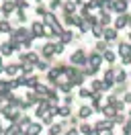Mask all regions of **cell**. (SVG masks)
Masks as SVG:
<instances>
[{"instance_id":"obj_1","label":"cell","mask_w":131,"mask_h":135,"mask_svg":"<svg viewBox=\"0 0 131 135\" xmlns=\"http://www.w3.org/2000/svg\"><path fill=\"white\" fill-rule=\"evenodd\" d=\"M86 55H88V53L84 49H76L72 55H70V64L76 66V68H84L86 66Z\"/></svg>"},{"instance_id":"obj_2","label":"cell","mask_w":131,"mask_h":135,"mask_svg":"<svg viewBox=\"0 0 131 135\" xmlns=\"http://www.w3.org/2000/svg\"><path fill=\"white\" fill-rule=\"evenodd\" d=\"M127 8H129V2H127V0H113V2H111V4H109L105 10L121 15V12H127Z\"/></svg>"},{"instance_id":"obj_3","label":"cell","mask_w":131,"mask_h":135,"mask_svg":"<svg viewBox=\"0 0 131 135\" xmlns=\"http://www.w3.org/2000/svg\"><path fill=\"white\" fill-rule=\"evenodd\" d=\"M129 18H131L129 12H121L119 17H115V18H113V29H117V31L127 29V25H129Z\"/></svg>"},{"instance_id":"obj_4","label":"cell","mask_w":131,"mask_h":135,"mask_svg":"<svg viewBox=\"0 0 131 135\" xmlns=\"http://www.w3.org/2000/svg\"><path fill=\"white\" fill-rule=\"evenodd\" d=\"M39 57L41 59H51L53 57V41H47V43H43L39 47Z\"/></svg>"},{"instance_id":"obj_5","label":"cell","mask_w":131,"mask_h":135,"mask_svg":"<svg viewBox=\"0 0 131 135\" xmlns=\"http://www.w3.org/2000/svg\"><path fill=\"white\" fill-rule=\"evenodd\" d=\"M39 59L41 57H39L37 51H21V64H33L35 66Z\"/></svg>"},{"instance_id":"obj_6","label":"cell","mask_w":131,"mask_h":135,"mask_svg":"<svg viewBox=\"0 0 131 135\" xmlns=\"http://www.w3.org/2000/svg\"><path fill=\"white\" fill-rule=\"evenodd\" d=\"M117 37H119V31H117V29H113V27H105V29H102V41H106L109 45L117 41Z\"/></svg>"},{"instance_id":"obj_7","label":"cell","mask_w":131,"mask_h":135,"mask_svg":"<svg viewBox=\"0 0 131 135\" xmlns=\"http://www.w3.org/2000/svg\"><path fill=\"white\" fill-rule=\"evenodd\" d=\"M29 31H31V35L35 37V39H43V37H45V25H43L41 21H35Z\"/></svg>"},{"instance_id":"obj_8","label":"cell","mask_w":131,"mask_h":135,"mask_svg":"<svg viewBox=\"0 0 131 135\" xmlns=\"http://www.w3.org/2000/svg\"><path fill=\"white\" fill-rule=\"evenodd\" d=\"M86 66H94V68H100L102 66V55L98 51H90L86 55Z\"/></svg>"},{"instance_id":"obj_9","label":"cell","mask_w":131,"mask_h":135,"mask_svg":"<svg viewBox=\"0 0 131 135\" xmlns=\"http://www.w3.org/2000/svg\"><path fill=\"white\" fill-rule=\"evenodd\" d=\"M68 80H70V84H72V86H82V84H84V80H86V76H84V72H82L80 68H76V72H74Z\"/></svg>"},{"instance_id":"obj_10","label":"cell","mask_w":131,"mask_h":135,"mask_svg":"<svg viewBox=\"0 0 131 135\" xmlns=\"http://www.w3.org/2000/svg\"><path fill=\"white\" fill-rule=\"evenodd\" d=\"M16 10L15 2L12 0H2V6H0V15H4V18H8L12 12Z\"/></svg>"},{"instance_id":"obj_11","label":"cell","mask_w":131,"mask_h":135,"mask_svg":"<svg viewBox=\"0 0 131 135\" xmlns=\"http://www.w3.org/2000/svg\"><path fill=\"white\" fill-rule=\"evenodd\" d=\"M111 23H113V12H109V10L102 8L100 12H98V25L100 27H109Z\"/></svg>"},{"instance_id":"obj_12","label":"cell","mask_w":131,"mask_h":135,"mask_svg":"<svg viewBox=\"0 0 131 135\" xmlns=\"http://www.w3.org/2000/svg\"><path fill=\"white\" fill-rule=\"evenodd\" d=\"M62 8H64V12H68V15H76V10H78V4L74 2V0H62Z\"/></svg>"},{"instance_id":"obj_13","label":"cell","mask_w":131,"mask_h":135,"mask_svg":"<svg viewBox=\"0 0 131 135\" xmlns=\"http://www.w3.org/2000/svg\"><path fill=\"white\" fill-rule=\"evenodd\" d=\"M57 41L64 43V45H68V43H72V41H74V33L70 31V29H64V31H62V35L57 37Z\"/></svg>"},{"instance_id":"obj_14","label":"cell","mask_w":131,"mask_h":135,"mask_svg":"<svg viewBox=\"0 0 131 135\" xmlns=\"http://www.w3.org/2000/svg\"><path fill=\"white\" fill-rule=\"evenodd\" d=\"M41 23H43V25L53 27L55 23H59V18H57V15H55V12H49V10H47V15H45V17L41 18Z\"/></svg>"},{"instance_id":"obj_15","label":"cell","mask_w":131,"mask_h":135,"mask_svg":"<svg viewBox=\"0 0 131 135\" xmlns=\"http://www.w3.org/2000/svg\"><path fill=\"white\" fill-rule=\"evenodd\" d=\"M125 53H131V43L129 41H119L117 43V55H125Z\"/></svg>"},{"instance_id":"obj_16","label":"cell","mask_w":131,"mask_h":135,"mask_svg":"<svg viewBox=\"0 0 131 135\" xmlns=\"http://www.w3.org/2000/svg\"><path fill=\"white\" fill-rule=\"evenodd\" d=\"M41 133V123H29L25 129V135H39Z\"/></svg>"},{"instance_id":"obj_17","label":"cell","mask_w":131,"mask_h":135,"mask_svg":"<svg viewBox=\"0 0 131 135\" xmlns=\"http://www.w3.org/2000/svg\"><path fill=\"white\" fill-rule=\"evenodd\" d=\"M12 53H15V49H12V43L10 41L0 45V55H2V57H8V55H12Z\"/></svg>"},{"instance_id":"obj_18","label":"cell","mask_w":131,"mask_h":135,"mask_svg":"<svg viewBox=\"0 0 131 135\" xmlns=\"http://www.w3.org/2000/svg\"><path fill=\"white\" fill-rule=\"evenodd\" d=\"M94 129H96L98 133H105V131H109V129H113V123L106 119V121H98L96 125H94Z\"/></svg>"},{"instance_id":"obj_19","label":"cell","mask_w":131,"mask_h":135,"mask_svg":"<svg viewBox=\"0 0 131 135\" xmlns=\"http://www.w3.org/2000/svg\"><path fill=\"white\" fill-rule=\"evenodd\" d=\"M59 23H62V25H66V27H74V25H76V15H68V12H64Z\"/></svg>"},{"instance_id":"obj_20","label":"cell","mask_w":131,"mask_h":135,"mask_svg":"<svg viewBox=\"0 0 131 135\" xmlns=\"http://www.w3.org/2000/svg\"><path fill=\"white\" fill-rule=\"evenodd\" d=\"M100 55H102V61H106V64H115V59H117V53L113 49H105Z\"/></svg>"},{"instance_id":"obj_21","label":"cell","mask_w":131,"mask_h":135,"mask_svg":"<svg viewBox=\"0 0 131 135\" xmlns=\"http://www.w3.org/2000/svg\"><path fill=\"white\" fill-rule=\"evenodd\" d=\"M127 72L125 70H115V84H127Z\"/></svg>"},{"instance_id":"obj_22","label":"cell","mask_w":131,"mask_h":135,"mask_svg":"<svg viewBox=\"0 0 131 135\" xmlns=\"http://www.w3.org/2000/svg\"><path fill=\"white\" fill-rule=\"evenodd\" d=\"M33 70H35V66H33V64H18V72H21L23 76H31Z\"/></svg>"},{"instance_id":"obj_23","label":"cell","mask_w":131,"mask_h":135,"mask_svg":"<svg viewBox=\"0 0 131 135\" xmlns=\"http://www.w3.org/2000/svg\"><path fill=\"white\" fill-rule=\"evenodd\" d=\"M4 74L8 78H15L18 74V64H10V66H4Z\"/></svg>"},{"instance_id":"obj_24","label":"cell","mask_w":131,"mask_h":135,"mask_svg":"<svg viewBox=\"0 0 131 135\" xmlns=\"http://www.w3.org/2000/svg\"><path fill=\"white\" fill-rule=\"evenodd\" d=\"M0 33H6V35L12 33V25H10L8 18H2V21H0Z\"/></svg>"},{"instance_id":"obj_25","label":"cell","mask_w":131,"mask_h":135,"mask_svg":"<svg viewBox=\"0 0 131 135\" xmlns=\"http://www.w3.org/2000/svg\"><path fill=\"white\" fill-rule=\"evenodd\" d=\"M102 29H105V27H100L98 23H96V25H92V27H90L92 37H94V39H102Z\"/></svg>"},{"instance_id":"obj_26","label":"cell","mask_w":131,"mask_h":135,"mask_svg":"<svg viewBox=\"0 0 131 135\" xmlns=\"http://www.w3.org/2000/svg\"><path fill=\"white\" fill-rule=\"evenodd\" d=\"M90 115H92V107H82V109L78 110V117L80 119H88Z\"/></svg>"},{"instance_id":"obj_27","label":"cell","mask_w":131,"mask_h":135,"mask_svg":"<svg viewBox=\"0 0 131 135\" xmlns=\"http://www.w3.org/2000/svg\"><path fill=\"white\" fill-rule=\"evenodd\" d=\"M57 8H62V0H49V4H47L49 12H55Z\"/></svg>"},{"instance_id":"obj_28","label":"cell","mask_w":131,"mask_h":135,"mask_svg":"<svg viewBox=\"0 0 131 135\" xmlns=\"http://www.w3.org/2000/svg\"><path fill=\"white\" fill-rule=\"evenodd\" d=\"M35 70H41V72H47V70H49V61H47V59H39V61L35 64Z\"/></svg>"},{"instance_id":"obj_29","label":"cell","mask_w":131,"mask_h":135,"mask_svg":"<svg viewBox=\"0 0 131 135\" xmlns=\"http://www.w3.org/2000/svg\"><path fill=\"white\" fill-rule=\"evenodd\" d=\"M64 49H66V45L64 43H59V41H53V55H62V53H64Z\"/></svg>"},{"instance_id":"obj_30","label":"cell","mask_w":131,"mask_h":135,"mask_svg":"<svg viewBox=\"0 0 131 135\" xmlns=\"http://www.w3.org/2000/svg\"><path fill=\"white\" fill-rule=\"evenodd\" d=\"M105 49H109V43L102 41V39H98V43L94 45V51H98V53H102Z\"/></svg>"},{"instance_id":"obj_31","label":"cell","mask_w":131,"mask_h":135,"mask_svg":"<svg viewBox=\"0 0 131 135\" xmlns=\"http://www.w3.org/2000/svg\"><path fill=\"white\" fill-rule=\"evenodd\" d=\"M16 133H18V125H16V123H12L8 129H4V133H2V135H16Z\"/></svg>"},{"instance_id":"obj_32","label":"cell","mask_w":131,"mask_h":135,"mask_svg":"<svg viewBox=\"0 0 131 135\" xmlns=\"http://www.w3.org/2000/svg\"><path fill=\"white\" fill-rule=\"evenodd\" d=\"M12 2H15L16 8H23V10L29 8V0H12Z\"/></svg>"},{"instance_id":"obj_33","label":"cell","mask_w":131,"mask_h":135,"mask_svg":"<svg viewBox=\"0 0 131 135\" xmlns=\"http://www.w3.org/2000/svg\"><path fill=\"white\" fill-rule=\"evenodd\" d=\"M35 12H37V15H39V17L43 18L45 15H47V6H43V4L39 2V4H37V8H35Z\"/></svg>"},{"instance_id":"obj_34","label":"cell","mask_w":131,"mask_h":135,"mask_svg":"<svg viewBox=\"0 0 131 135\" xmlns=\"http://www.w3.org/2000/svg\"><path fill=\"white\" fill-rule=\"evenodd\" d=\"M90 92H100V80H92L90 82Z\"/></svg>"},{"instance_id":"obj_35","label":"cell","mask_w":131,"mask_h":135,"mask_svg":"<svg viewBox=\"0 0 131 135\" xmlns=\"http://www.w3.org/2000/svg\"><path fill=\"white\" fill-rule=\"evenodd\" d=\"M64 131V125H51V131H49V135H59Z\"/></svg>"},{"instance_id":"obj_36","label":"cell","mask_w":131,"mask_h":135,"mask_svg":"<svg viewBox=\"0 0 131 135\" xmlns=\"http://www.w3.org/2000/svg\"><path fill=\"white\" fill-rule=\"evenodd\" d=\"M119 57H121L123 66H131V53H125V55H119Z\"/></svg>"},{"instance_id":"obj_37","label":"cell","mask_w":131,"mask_h":135,"mask_svg":"<svg viewBox=\"0 0 131 135\" xmlns=\"http://www.w3.org/2000/svg\"><path fill=\"white\" fill-rule=\"evenodd\" d=\"M16 18H18L21 23H25V21H27V17H25V10H23V8H16Z\"/></svg>"},{"instance_id":"obj_38","label":"cell","mask_w":131,"mask_h":135,"mask_svg":"<svg viewBox=\"0 0 131 135\" xmlns=\"http://www.w3.org/2000/svg\"><path fill=\"white\" fill-rule=\"evenodd\" d=\"M90 88H80V98H90Z\"/></svg>"},{"instance_id":"obj_39","label":"cell","mask_w":131,"mask_h":135,"mask_svg":"<svg viewBox=\"0 0 131 135\" xmlns=\"http://www.w3.org/2000/svg\"><path fill=\"white\" fill-rule=\"evenodd\" d=\"M80 131H82L84 135H88L90 131H92V127H90V125H82V127H80Z\"/></svg>"},{"instance_id":"obj_40","label":"cell","mask_w":131,"mask_h":135,"mask_svg":"<svg viewBox=\"0 0 131 135\" xmlns=\"http://www.w3.org/2000/svg\"><path fill=\"white\" fill-rule=\"evenodd\" d=\"M72 100H74V98H72V96H70V94H66V96H64V102H66V104H68V107L72 104Z\"/></svg>"},{"instance_id":"obj_41","label":"cell","mask_w":131,"mask_h":135,"mask_svg":"<svg viewBox=\"0 0 131 135\" xmlns=\"http://www.w3.org/2000/svg\"><path fill=\"white\" fill-rule=\"evenodd\" d=\"M123 102H131V92H125V94H123Z\"/></svg>"},{"instance_id":"obj_42","label":"cell","mask_w":131,"mask_h":135,"mask_svg":"<svg viewBox=\"0 0 131 135\" xmlns=\"http://www.w3.org/2000/svg\"><path fill=\"white\" fill-rule=\"evenodd\" d=\"M66 135H80V131H78V129H74V127H72V129H70V131H68Z\"/></svg>"},{"instance_id":"obj_43","label":"cell","mask_w":131,"mask_h":135,"mask_svg":"<svg viewBox=\"0 0 131 135\" xmlns=\"http://www.w3.org/2000/svg\"><path fill=\"white\" fill-rule=\"evenodd\" d=\"M4 133V125H2V121H0V135Z\"/></svg>"},{"instance_id":"obj_44","label":"cell","mask_w":131,"mask_h":135,"mask_svg":"<svg viewBox=\"0 0 131 135\" xmlns=\"http://www.w3.org/2000/svg\"><path fill=\"white\" fill-rule=\"evenodd\" d=\"M2 72H4V66H0V74H2Z\"/></svg>"},{"instance_id":"obj_45","label":"cell","mask_w":131,"mask_h":135,"mask_svg":"<svg viewBox=\"0 0 131 135\" xmlns=\"http://www.w3.org/2000/svg\"><path fill=\"white\" fill-rule=\"evenodd\" d=\"M127 27H129V29H131V18H129V25H127Z\"/></svg>"},{"instance_id":"obj_46","label":"cell","mask_w":131,"mask_h":135,"mask_svg":"<svg viewBox=\"0 0 131 135\" xmlns=\"http://www.w3.org/2000/svg\"><path fill=\"white\" fill-rule=\"evenodd\" d=\"M74 2H76V4H80V0H74Z\"/></svg>"},{"instance_id":"obj_47","label":"cell","mask_w":131,"mask_h":135,"mask_svg":"<svg viewBox=\"0 0 131 135\" xmlns=\"http://www.w3.org/2000/svg\"><path fill=\"white\" fill-rule=\"evenodd\" d=\"M0 66H2V55H0Z\"/></svg>"},{"instance_id":"obj_48","label":"cell","mask_w":131,"mask_h":135,"mask_svg":"<svg viewBox=\"0 0 131 135\" xmlns=\"http://www.w3.org/2000/svg\"><path fill=\"white\" fill-rule=\"evenodd\" d=\"M129 43H131V33H129Z\"/></svg>"},{"instance_id":"obj_49","label":"cell","mask_w":131,"mask_h":135,"mask_svg":"<svg viewBox=\"0 0 131 135\" xmlns=\"http://www.w3.org/2000/svg\"><path fill=\"white\" fill-rule=\"evenodd\" d=\"M37 2H41V0H37Z\"/></svg>"},{"instance_id":"obj_50","label":"cell","mask_w":131,"mask_h":135,"mask_svg":"<svg viewBox=\"0 0 131 135\" xmlns=\"http://www.w3.org/2000/svg\"><path fill=\"white\" fill-rule=\"evenodd\" d=\"M0 35H2V33H0Z\"/></svg>"}]
</instances>
